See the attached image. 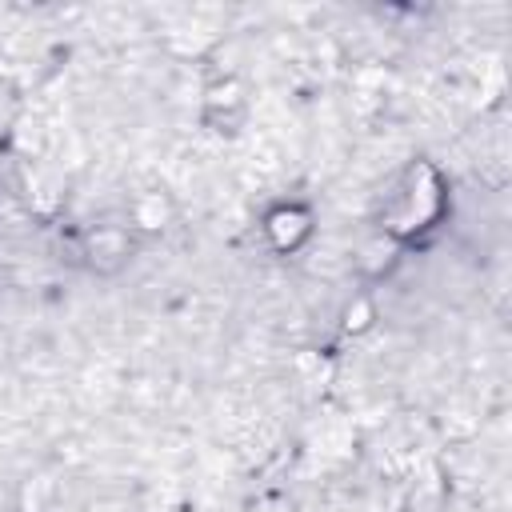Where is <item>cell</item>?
<instances>
[{"label":"cell","instance_id":"1","mask_svg":"<svg viewBox=\"0 0 512 512\" xmlns=\"http://www.w3.org/2000/svg\"><path fill=\"white\" fill-rule=\"evenodd\" d=\"M444 208V184L428 164H416L404 180V188L396 192V204L388 212V232L404 236V232H420L428 228Z\"/></svg>","mask_w":512,"mask_h":512},{"label":"cell","instance_id":"3","mask_svg":"<svg viewBox=\"0 0 512 512\" xmlns=\"http://www.w3.org/2000/svg\"><path fill=\"white\" fill-rule=\"evenodd\" d=\"M88 252H92V260H112V264H120V260L128 256V236L116 232V228H96V232L88 236Z\"/></svg>","mask_w":512,"mask_h":512},{"label":"cell","instance_id":"2","mask_svg":"<svg viewBox=\"0 0 512 512\" xmlns=\"http://www.w3.org/2000/svg\"><path fill=\"white\" fill-rule=\"evenodd\" d=\"M268 236H272V244L276 248H296L304 236H308V212L304 208H296V204H284V208H276L272 216H268Z\"/></svg>","mask_w":512,"mask_h":512},{"label":"cell","instance_id":"4","mask_svg":"<svg viewBox=\"0 0 512 512\" xmlns=\"http://www.w3.org/2000/svg\"><path fill=\"white\" fill-rule=\"evenodd\" d=\"M164 216H168V200L160 192H148L140 204H136V224L140 228H164Z\"/></svg>","mask_w":512,"mask_h":512}]
</instances>
